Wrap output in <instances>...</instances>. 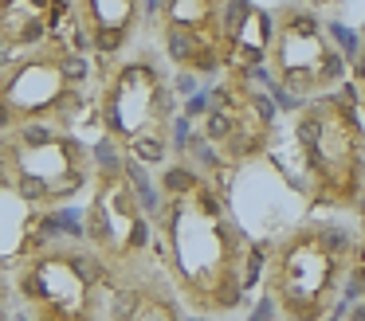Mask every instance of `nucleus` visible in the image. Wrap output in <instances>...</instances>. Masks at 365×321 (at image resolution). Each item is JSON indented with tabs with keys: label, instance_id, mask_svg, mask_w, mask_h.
Listing matches in <instances>:
<instances>
[{
	"label": "nucleus",
	"instance_id": "obj_1",
	"mask_svg": "<svg viewBox=\"0 0 365 321\" xmlns=\"http://www.w3.org/2000/svg\"><path fill=\"white\" fill-rule=\"evenodd\" d=\"M153 263L189 317L228 321L247 305L259 255L205 172L169 169L153 204Z\"/></svg>",
	"mask_w": 365,
	"mask_h": 321
},
{
	"label": "nucleus",
	"instance_id": "obj_2",
	"mask_svg": "<svg viewBox=\"0 0 365 321\" xmlns=\"http://www.w3.org/2000/svg\"><path fill=\"white\" fill-rule=\"evenodd\" d=\"M165 55L153 43L106 59L95 75V114L114 157L130 169H158L173 153L177 86Z\"/></svg>",
	"mask_w": 365,
	"mask_h": 321
},
{
	"label": "nucleus",
	"instance_id": "obj_3",
	"mask_svg": "<svg viewBox=\"0 0 365 321\" xmlns=\"http://www.w3.org/2000/svg\"><path fill=\"white\" fill-rule=\"evenodd\" d=\"M357 274V243L326 219H299L267 243L259 282L279 321H330Z\"/></svg>",
	"mask_w": 365,
	"mask_h": 321
},
{
	"label": "nucleus",
	"instance_id": "obj_4",
	"mask_svg": "<svg viewBox=\"0 0 365 321\" xmlns=\"http://www.w3.org/2000/svg\"><path fill=\"white\" fill-rule=\"evenodd\" d=\"M302 192L326 211L365 208V125L341 90L299 102L287 117Z\"/></svg>",
	"mask_w": 365,
	"mask_h": 321
},
{
	"label": "nucleus",
	"instance_id": "obj_5",
	"mask_svg": "<svg viewBox=\"0 0 365 321\" xmlns=\"http://www.w3.org/2000/svg\"><path fill=\"white\" fill-rule=\"evenodd\" d=\"M12 286L28 321H106L114 278L83 239H43L12 258Z\"/></svg>",
	"mask_w": 365,
	"mask_h": 321
},
{
	"label": "nucleus",
	"instance_id": "obj_6",
	"mask_svg": "<svg viewBox=\"0 0 365 321\" xmlns=\"http://www.w3.org/2000/svg\"><path fill=\"white\" fill-rule=\"evenodd\" d=\"M91 63L79 43L51 36L40 47L0 59V133L16 125L71 130L91 90Z\"/></svg>",
	"mask_w": 365,
	"mask_h": 321
},
{
	"label": "nucleus",
	"instance_id": "obj_7",
	"mask_svg": "<svg viewBox=\"0 0 365 321\" xmlns=\"http://www.w3.org/2000/svg\"><path fill=\"white\" fill-rule=\"evenodd\" d=\"M95 177L91 149L63 125H16L0 133V196L32 211H59Z\"/></svg>",
	"mask_w": 365,
	"mask_h": 321
},
{
	"label": "nucleus",
	"instance_id": "obj_8",
	"mask_svg": "<svg viewBox=\"0 0 365 321\" xmlns=\"http://www.w3.org/2000/svg\"><path fill=\"white\" fill-rule=\"evenodd\" d=\"M83 243L106 266L114 286L153 270V208L122 157L95 164L83 208Z\"/></svg>",
	"mask_w": 365,
	"mask_h": 321
},
{
	"label": "nucleus",
	"instance_id": "obj_9",
	"mask_svg": "<svg viewBox=\"0 0 365 321\" xmlns=\"http://www.w3.org/2000/svg\"><path fill=\"white\" fill-rule=\"evenodd\" d=\"M267 75L294 102L334 94L349 78V59L341 55L330 23L307 0H283L271 8Z\"/></svg>",
	"mask_w": 365,
	"mask_h": 321
},
{
	"label": "nucleus",
	"instance_id": "obj_10",
	"mask_svg": "<svg viewBox=\"0 0 365 321\" xmlns=\"http://www.w3.org/2000/svg\"><path fill=\"white\" fill-rule=\"evenodd\" d=\"M275 133V110H271L267 94L255 86V78L240 75V70H224L208 90L197 122V137L216 157V164H224V169L255 164L259 157L271 153Z\"/></svg>",
	"mask_w": 365,
	"mask_h": 321
},
{
	"label": "nucleus",
	"instance_id": "obj_11",
	"mask_svg": "<svg viewBox=\"0 0 365 321\" xmlns=\"http://www.w3.org/2000/svg\"><path fill=\"white\" fill-rule=\"evenodd\" d=\"M236 0H153L150 43L173 70L212 78L228 70V20Z\"/></svg>",
	"mask_w": 365,
	"mask_h": 321
},
{
	"label": "nucleus",
	"instance_id": "obj_12",
	"mask_svg": "<svg viewBox=\"0 0 365 321\" xmlns=\"http://www.w3.org/2000/svg\"><path fill=\"white\" fill-rule=\"evenodd\" d=\"M150 4L153 0H67V16L75 23V39H83L106 63L142 43Z\"/></svg>",
	"mask_w": 365,
	"mask_h": 321
},
{
	"label": "nucleus",
	"instance_id": "obj_13",
	"mask_svg": "<svg viewBox=\"0 0 365 321\" xmlns=\"http://www.w3.org/2000/svg\"><path fill=\"white\" fill-rule=\"evenodd\" d=\"M106 321H189V313L169 290V282L161 278V270L153 266V270L114 286Z\"/></svg>",
	"mask_w": 365,
	"mask_h": 321
},
{
	"label": "nucleus",
	"instance_id": "obj_14",
	"mask_svg": "<svg viewBox=\"0 0 365 321\" xmlns=\"http://www.w3.org/2000/svg\"><path fill=\"white\" fill-rule=\"evenodd\" d=\"M271 51V12L259 8L255 0H236L228 20V70L240 75H259L267 70Z\"/></svg>",
	"mask_w": 365,
	"mask_h": 321
},
{
	"label": "nucleus",
	"instance_id": "obj_15",
	"mask_svg": "<svg viewBox=\"0 0 365 321\" xmlns=\"http://www.w3.org/2000/svg\"><path fill=\"white\" fill-rule=\"evenodd\" d=\"M349 98H354V106L365 117V28L357 31L354 55H349Z\"/></svg>",
	"mask_w": 365,
	"mask_h": 321
},
{
	"label": "nucleus",
	"instance_id": "obj_16",
	"mask_svg": "<svg viewBox=\"0 0 365 321\" xmlns=\"http://www.w3.org/2000/svg\"><path fill=\"white\" fill-rule=\"evenodd\" d=\"M20 313V298L16 286H12V266L0 263V321H16Z\"/></svg>",
	"mask_w": 365,
	"mask_h": 321
},
{
	"label": "nucleus",
	"instance_id": "obj_17",
	"mask_svg": "<svg viewBox=\"0 0 365 321\" xmlns=\"http://www.w3.org/2000/svg\"><path fill=\"white\" fill-rule=\"evenodd\" d=\"M341 321H365V294L357 298L354 305H349V310H346V317H341Z\"/></svg>",
	"mask_w": 365,
	"mask_h": 321
},
{
	"label": "nucleus",
	"instance_id": "obj_18",
	"mask_svg": "<svg viewBox=\"0 0 365 321\" xmlns=\"http://www.w3.org/2000/svg\"><path fill=\"white\" fill-rule=\"evenodd\" d=\"M365 255V231H361V243H357V258Z\"/></svg>",
	"mask_w": 365,
	"mask_h": 321
}]
</instances>
